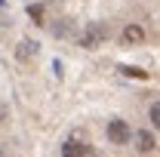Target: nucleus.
Segmentation results:
<instances>
[{"mask_svg": "<svg viewBox=\"0 0 160 157\" xmlns=\"http://www.w3.org/2000/svg\"><path fill=\"white\" fill-rule=\"evenodd\" d=\"M120 74H123V77H139V80L148 77V71H142V68H129V65H123V68H120Z\"/></svg>", "mask_w": 160, "mask_h": 157, "instance_id": "obj_7", "label": "nucleus"}, {"mask_svg": "<svg viewBox=\"0 0 160 157\" xmlns=\"http://www.w3.org/2000/svg\"><path fill=\"white\" fill-rule=\"evenodd\" d=\"M0 157H3V151H0Z\"/></svg>", "mask_w": 160, "mask_h": 157, "instance_id": "obj_13", "label": "nucleus"}, {"mask_svg": "<svg viewBox=\"0 0 160 157\" xmlns=\"http://www.w3.org/2000/svg\"><path fill=\"white\" fill-rule=\"evenodd\" d=\"M108 40V25H102V22H89L86 25V31L80 34V46L83 49H96Z\"/></svg>", "mask_w": 160, "mask_h": 157, "instance_id": "obj_1", "label": "nucleus"}, {"mask_svg": "<svg viewBox=\"0 0 160 157\" xmlns=\"http://www.w3.org/2000/svg\"><path fill=\"white\" fill-rule=\"evenodd\" d=\"M123 40H126V43H142V40H145V31H142L139 25H126V28H123Z\"/></svg>", "mask_w": 160, "mask_h": 157, "instance_id": "obj_5", "label": "nucleus"}, {"mask_svg": "<svg viewBox=\"0 0 160 157\" xmlns=\"http://www.w3.org/2000/svg\"><path fill=\"white\" fill-rule=\"evenodd\" d=\"M62 154H65V157H80V154H92V148H89L86 142L80 145L77 139H71V142H65V145H62Z\"/></svg>", "mask_w": 160, "mask_h": 157, "instance_id": "obj_3", "label": "nucleus"}, {"mask_svg": "<svg viewBox=\"0 0 160 157\" xmlns=\"http://www.w3.org/2000/svg\"><path fill=\"white\" fill-rule=\"evenodd\" d=\"M43 3H52V0H43Z\"/></svg>", "mask_w": 160, "mask_h": 157, "instance_id": "obj_12", "label": "nucleus"}, {"mask_svg": "<svg viewBox=\"0 0 160 157\" xmlns=\"http://www.w3.org/2000/svg\"><path fill=\"white\" fill-rule=\"evenodd\" d=\"M28 16L37 22V25H43V6H40V3H31V6H28Z\"/></svg>", "mask_w": 160, "mask_h": 157, "instance_id": "obj_8", "label": "nucleus"}, {"mask_svg": "<svg viewBox=\"0 0 160 157\" xmlns=\"http://www.w3.org/2000/svg\"><path fill=\"white\" fill-rule=\"evenodd\" d=\"M136 148H139L142 154H151V151L157 148V142H154L151 133H145V129H142V133H136Z\"/></svg>", "mask_w": 160, "mask_h": 157, "instance_id": "obj_4", "label": "nucleus"}, {"mask_svg": "<svg viewBox=\"0 0 160 157\" xmlns=\"http://www.w3.org/2000/svg\"><path fill=\"white\" fill-rule=\"evenodd\" d=\"M151 123L160 129V105H151Z\"/></svg>", "mask_w": 160, "mask_h": 157, "instance_id": "obj_10", "label": "nucleus"}, {"mask_svg": "<svg viewBox=\"0 0 160 157\" xmlns=\"http://www.w3.org/2000/svg\"><path fill=\"white\" fill-rule=\"evenodd\" d=\"M108 139L114 142V145H126L129 139H132V129L126 126V120H108Z\"/></svg>", "mask_w": 160, "mask_h": 157, "instance_id": "obj_2", "label": "nucleus"}, {"mask_svg": "<svg viewBox=\"0 0 160 157\" xmlns=\"http://www.w3.org/2000/svg\"><path fill=\"white\" fill-rule=\"evenodd\" d=\"M3 117H6V108H3V105H0V120H3Z\"/></svg>", "mask_w": 160, "mask_h": 157, "instance_id": "obj_11", "label": "nucleus"}, {"mask_svg": "<svg viewBox=\"0 0 160 157\" xmlns=\"http://www.w3.org/2000/svg\"><path fill=\"white\" fill-rule=\"evenodd\" d=\"M52 34H56V37H68V34H71V22H62V25H52Z\"/></svg>", "mask_w": 160, "mask_h": 157, "instance_id": "obj_9", "label": "nucleus"}, {"mask_svg": "<svg viewBox=\"0 0 160 157\" xmlns=\"http://www.w3.org/2000/svg\"><path fill=\"white\" fill-rule=\"evenodd\" d=\"M16 56H19V59H31V56H37V43H31V40H22L19 49H16Z\"/></svg>", "mask_w": 160, "mask_h": 157, "instance_id": "obj_6", "label": "nucleus"}]
</instances>
